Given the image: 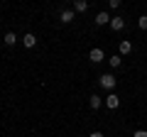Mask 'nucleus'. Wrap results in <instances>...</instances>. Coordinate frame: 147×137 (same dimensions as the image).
<instances>
[{"instance_id": "nucleus-1", "label": "nucleus", "mask_w": 147, "mask_h": 137, "mask_svg": "<svg viewBox=\"0 0 147 137\" xmlns=\"http://www.w3.org/2000/svg\"><path fill=\"white\" fill-rule=\"evenodd\" d=\"M98 86H100V88H105V91H113L118 86V81H115V76H113V74H103V76H98Z\"/></svg>"}, {"instance_id": "nucleus-2", "label": "nucleus", "mask_w": 147, "mask_h": 137, "mask_svg": "<svg viewBox=\"0 0 147 137\" xmlns=\"http://www.w3.org/2000/svg\"><path fill=\"white\" fill-rule=\"evenodd\" d=\"M88 59H91V61H93V64H100V61H103V59H108V56H105V54H103V49H100V47H93V49H91V52H88Z\"/></svg>"}, {"instance_id": "nucleus-3", "label": "nucleus", "mask_w": 147, "mask_h": 137, "mask_svg": "<svg viewBox=\"0 0 147 137\" xmlns=\"http://www.w3.org/2000/svg\"><path fill=\"white\" fill-rule=\"evenodd\" d=\"M93 22H96V25H98V27H103V25H110V15H108V12H105V10H100L98 15L93 17Z\"/></svg>"}, {"instance_id": "nucleus-4", "label": "nucleus", "mask_w": 147, "mask_h": 137, "mask_svg": "<svg viewBox=\"0 0 147 137\" xmlns=\"http://www.w3.org/2000/svg\"><path fill=\"white\" fill-rule=\"evenodd\" d=\"M105 105H108L110 110H115V108L120 105V95H118V93H108V98H105Z\"/></svg>"}, {"instance_id": "nucleus-5", "label": "nucleus", "mask_w": 147, "mask_h": 137, "mask_svg": "<svg viewBox=\"0 0 147 137\" xmlns=\"http://www.w3.org/2000/svg\"><path fill=\"white\" fill-rule=\"evenodd\" d=\"M110 30L113 32H123L125 30V20H123V17H110Z\"/></svg>"}, {"instance_id": "nucleus-6", "label": "nucleus", "mask_w": 147, "mask_h": 137, "mask_svg": "<svg viewBox=\"0 0 147 137\" xmlns=\"http://www.w3.org/2000/svg\"><path fill=\"white\" fill-rule=\"evenodd\" d=\"M130 52H132V42H127V39H123V42L118 44V54H120V56H127Z\"/></svg>"}, {"instance_id": "nucleus-7", "label": "nucleus", "mask_w": 147, "mask_h": 137, "mask_svg": "<svg viewBox=\"0 0 147 137\" xmlns=\"http://www.w3.org/2000/svg\"><path fill=\"white\" fill-rule=\"evenodd\" d=\"M88 10V0H74V12H86Z\"/></svg>"}, {"instance_id": "nucleus-8", "label": "nucleus", "mask_w": 147, "mask_h": 137, "mask_svg": "<svg viewBox=\"0 0 147 137\" xmlns=\"http://www.w3.org/2000/svg\"><path fill=\"white\" fill-rule=\"evenodd\" d=\"M88 105L93 108V110H98V108L103 105V98H100V95H96V93H93V95H91V98H88Z\"/></svg>"}, {"instance_id": "nucleus-9", "label": "nucleus", "mask_w": 147, "mask_h": 137, "mask_svg": "<svg viewBox=\"0 0 147 137\" xmlns=\"http://www.w3.org/2000/svg\"><path fill=\"white\" fill-rule=\"evenodd\" d=\"M22 42H25V47H27V49H32V47H34V44H37V37H34V34H32V32H27L25 37H22Z\"/></svg>"}, {"instance_id": "nucleus-10", "label": "nucleus", "mask_w": 147, "mask_h": 137, "mask_svg": "<svg viewBox=\"0 0 147 137\" xmlns=\"http://www.w3.org/2000/svg\"><path fill=\"white\" fill-rule=\"evenodd\" d=\"M108 64H110L113 68H120V66H123V56H120V54H115V56H108Z\"/></svg>"}, {"instance_id": "nucleus-11", "label": "nucleus", "mask_w": 147, "mask_h": 137, "mask_svg": "<svg viewBox=\"0 0 147 137\" xmlns=\"http://www.w3.org/2000/svg\"><path fill=\"white\" fill-rule=\"evenodd\" d=\"M74 15H76L74 10H64V12H61V22H64V25H69V22H74Z\"/></svg>"}, {"instance_id": "nucleus-12", "label": "nucleus", "mask_w": 147, "mask_h": 137, "mask_svg": "<svg viewBox=\"0 0 147 137\" xmlns=\"http://www.w3.org/2000/svg\"><path fill=\"white\" fill-rule=\"evenodd\" d=\"M15 42H17V34H15V32H5V44H7V47H12Z\"/></svg>"}, {"instance_id": "nucleus-13", "label": "nucleus", "mask_w": 147, "mask_h": 137, "mask_svg": "<svg viewBox=\"0 0 147 137\" xmlns=\"http://www.w3.org/2000/svg\"><path fill=\"white\" fill-rule=\"evenodd\" d=\"M137 27H140V30H147V15H140V17H137Z\"/></svg>"}, {"instance_id": "nucleus-14", "label": "nucleus", "mask_w": 147, "mask_h": 137, "mask_svg": "<svg viewBox=\"0 0 147 137\" xmlns=\"http://www.w3.org/2000/svg\"><path fill=\"white\" fill-rule=\"evenodd\" d=\"M108 5L113 7V10H118V7H120V0H108Z\"/></svg>"}, {"instance_id": "nucleus-15", "label": "nucleus", "mask_w": 147, "mask_h": 137, "mask_svg": "<svg viewBox=\"0 0 147 137\" xmlns=\"http://www.w3.org/2000/svg\"><path fill=\"white\" fill-rule=\"evenodd\" d=\"M132 137H147V130H135V135Z\"/></svg>"}, {"instance_id": "nucleus-16", "label": "nucleus", "mask_w": 147, "mask_h": 137, "mask_svg": "<svg viewBox=\"0 0 147 137\" xmlns=\"http://www.w3.org/2000/svg\"><path fill=\"white\" fill-rule=\"evenodd\" d=\"M88 137H103V132H98V130H96V132H91Z\"/></svg>"}, {"instance_id": "nucleus-17", "label": "nucleus", "mask_w": 147, "mask_h": 137, "mask_svg": "<svg viewBox=\"0 0 147 137\" xmlns=\"http://www.w3.org/2000/svg\"><path fill=\"white\" fill-rule=\"evenodd\" d=\"M64 3H74V0H64Z\"/></svg>"}]
</instances>
